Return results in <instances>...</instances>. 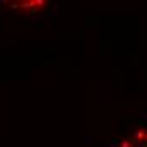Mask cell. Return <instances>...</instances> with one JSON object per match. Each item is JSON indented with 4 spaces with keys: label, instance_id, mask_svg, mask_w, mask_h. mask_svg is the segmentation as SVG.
Wrapping results in <instances>:
<instances>
[{
    "label": "cell",
    "instance_id": "1",
    "mask_svg": "<svg viewBox=\"0 0 147 147\" xmlns=\"http://www.w3.org/2000/svg\"><path fill=\"white\" fill-rule=\"evenodd\" d=\"M108 147H147V125H139Z\"/></svg>",
    "mask_w": 147,
    "mask_h": 147
}]
</instances>
